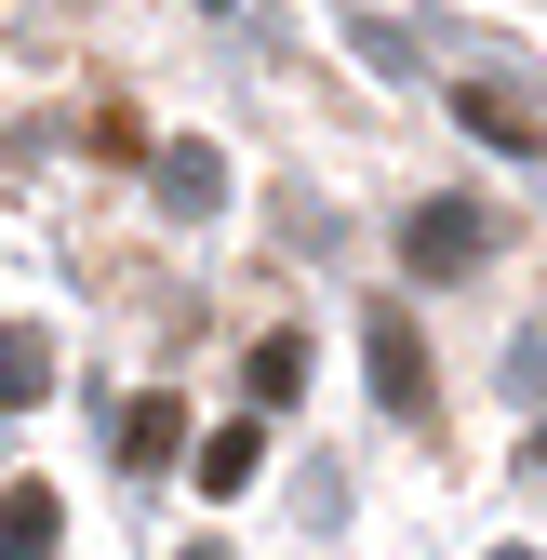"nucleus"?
<instances>
[{"label": "nucleus", "mask_w": 547, "mask_h": 560, "mask_svg": "<svg viewBox=\"0 0 547 560\" xmlns=\"http://www.w3.org/2000/svg\"><path fill=\"white\" fill-rule=\"evenodd\" d=\"M481 254H494L481 200H415V214H400V267H415V280H467Z\"/></svg>", "instance_id": "f257e3e1"}, {"label": "nucleus", "mask_w": 547, "mask_h": 560, "mask_svg": "<svg viewBox=\"0 0 547 560\" xmlns=\"http://www.w3.org/2000/svg\"><path fill=\"white\" fill-rule=\"evenodd\" d=\"M361 361H374V400H387V413H428V347H415V307H374V320H361Z\"/></svg>", "instance_id": "f03ea898"}, {"label": "nucleus", "mask_w": 547, "mask_h": 560, "mask_svg": "<svg viewBox=\"0 0 547 560\" xmlns=\"http://www.w3.org/2000/svg\"><path fill=\"white\" fill-rule=\"evenodd\" d=\"M454 120L481 133V148H508V161H534V148H547V133H534V107H521L508 81H454Z\"/></svg>", "instance_id": "7ed1b4c3"}, {"label": "nucleus", "mask_w": 547, "mask_h": 560, "mask_svg": "<svg viewBox=\"0 0 547 560\" xmlns=\"http://www.w3.org/2000/svg\"><path fill=\"white\" fill-rule=\"evenodd\" d=\"M27 400H54V334L0 320V413H27Z\"/></svg>", "instance_id": "20e7f679"}, {"label": "nucleus", "mask_w": 547, "mask_h": 560, "mask_svg": "<svg viewBox=\"0 0 547 560\" xmlns=\"http://www.w3.org/2000/svg\"><path fill=\"white\" fill-rule=\"evenodd\" d=\"M241 387H254V413H294V400H307V334H254Z\"/></svg>", "instance_id": "39448f33"}, {"label": "nucleus", "mask_w": 547, "mask_h": 560, "mask_svg": "<svg viewBox=\"0 0 547 560\" xmlns=\"http://www.w3.org/2000/svg\"><path fill=\"white\" fill-rule=\"evenodd\" d=\"M228 200V161L214 148H161V214H214Z\"/></svg>", "instance_id": "423d86ee"}, {"label": "nucleus", "mask_w": 547, "mask_h": 560, "mask_svg": "<svg viewBox=\"0 0 547 560\" xmlns=\"http://www.w3.org/2000/svg\"><path fill=\"white\" fill-rule=\"evenodd\" d=\"M254 467H267V428L241 413V428H214V441H200V494H241Z\"/></svg>", "instance_id": "0eeeda50"}, {"label": "nucleus", "mask_w": 547, "mask_h": 560, "mask_svg": "<svg viewBox=\"0 0 547 560\" xmlns=\"http://www.w3.org/2000/svg\"><path fill=\"white\" fill-rule=\"evenodd\" d=\"M0 560H54V494H40V480L0 494Z\"/></svg>", "instance_id": "6e6552de"}, {"label": "nucleus", "mask_w": 547, "mask_h": 560, "mask_svg": "<svg viewBox=\"0 0 547 560\" xmlns=\"http://www.w3.org/2000/svg\"><path fill=\"white\" fill-rule=\"evenodd\" d=\"M174 428H187L174 400H133V413H120V454H133V467H161V454H174Z\"/></svg>", "instance_id": "1a4fd4ad"}, {"label": "nucleus", "mask_w": 547, "mask_h": 560, "mask_svg": "<svg viewBox=\"0 0 547 560\" xmlns=\"http://www.w3.org/2000/svg\"><path fill=\"white\" fill-rule=\"evenodd\" d=\"M508 387H521V400H547V347H534V334L508 347Z\"/></svg>", "instance_id": "9d476101"}, {"label": "nucleus", "mask_w": 547, "mask_h": 560, "mask_svg": "<svg viewBox=\"0 0 547 560\" xmlns=\"http://www.w3.org/2000/svg\"><path fill=\"white\" fill-rule=\"evenodd\" d=\"M187 560H228V547H187Z\"/></svg>", "instance_id": "9b49d317"}, {"label": "nucleus", "mask_w": 547, "mask_h": 560, "mask_svg": "<svg viewBox=\"0 0 547 560\" xmlns=\"http://www.w3.org/2000/svg\"><path fill=\"white\" fill-rule=\"evenodd\" d=\"M534 467H547V428H534Z\"/></svg>", "instance_id": "f8f14e48"}, {"label": "nucleus", "mask_w": 547, "mask_h": 560, "mask_svg": "<svg viewBox=\"0 0 547 560\" xmlns=\"http://www.w3.org/2000/svg\"><path fill=\"white\" fill-rule=\"evenodd\" d=\"M494 560H534V547H494Z\"/></svg>", "instance_id": "ddd939ff"}, {"label": "nucleus", "mask_w": 547, "mask_h": 560, "mask_svg": "<svg viewBox=\"0 0 547 560\" xmlns=\"http://www.w3.org/2000/svg\"><path fill=\"white\" fill-rule=\"evenodd\" d=\"M200 14H228V0H200Z\"/></svg>", "instance_id": "4468645a"}]
</instances>
